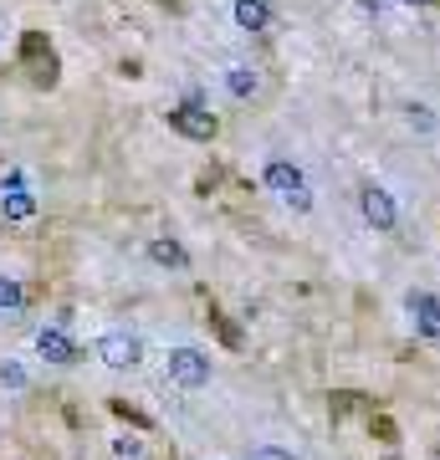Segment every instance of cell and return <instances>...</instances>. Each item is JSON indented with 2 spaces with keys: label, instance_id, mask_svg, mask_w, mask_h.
Listing matches in <instances>:
<instances>
[{
  "label": "cell",
  "instance_id": "obj_1",
  "mask_svg": "<svg viewBox=\"0 0 440 460\" xmlns=\"http://www.w3.org/2000/svg\"><path fill=\"white\" fill-rule=\"evenodd\" d=\"M21 72L31 77V87H57V51H51V41L41 31H26L21 36Z\"/></svg>",
  "mask_w": 440,
  "mask_h": 460
},
{
  "label": "cell",
  "instance_id": "obj_2",
  "mask_svg": "<svg viewBox=\"0 0 440 460\" xmlns=\"http://www.w3.org/2000/svg\"><path fill=\"white\" fill-rule=\"evenodd\" d=\"M266 190H277L287 205H297V210H312V190H308V180H302V169L297 164H287V159H266Z\"/></svg>",
  "mask_w": 440,
  "mask_h": 460
},
{
  "label": "cell",
  "instance_id": "obj_3",
  "mask_svg": "<svg viewBox=\"0 0 440 460\" xmlns=\"http://www.w3.org/2000/svg\"><path fill=\"white\" fill-rule=\"evenodd\" d=\"M164 374L175 378L180 389H205V384H211V358H205L200 348H169Z\"/></svg>",
  "mask_w": 440,
  "mask_h": 460
},
{
  "label": "cell",
  "instance_id": "obj_4",
  "mask_svg": "<svg viewBox=\"0 0 440 460\" xmlns=\"http://www.w3.org/2000/svg\"><path fill=\"white\" fill-rule=\"evenodd\" d=\"M169 128L184 133V138H195V144H211L220 123L211 118V108H200V102H180V108H169Z\"/></svg>",
  "mask_w": 440,
  "mask_h": 460
},
{
  "label": "cell",
  "instance_id": "obj_5",
  "mask_svg": "<svg viewBox=\"0 0 440 460\" xmlns=\"http://www.w3.org/2000/svg\"><path fill=\"white\" fill-rule=\"evenodd\" d=\"M359 210H364V220H369L374 230H394V226H400L394 195H390V190H379V184H364V190H359Z\"/></svg>",
  "mask_w": 440,
  "mask_h": 460
},
{
  "label": "cell",
  "instance_id": "obj_6",
  "mask_svg": "<svg viewBox=\"0 0 440 460\" xmlns=\"http://www.w3.org/2000/svg\"><path fill=\"white\" fill-rule=\"evenodd\" d=\"M409 323H415L420 338L436 343L440 338V296L436 292H409Z\"/></svg>",
  "mask_w": 440,
  "mask_h": 460
},
{
  "label": "cell",
  "instance_id": "obj_7",
  "mask_svg": "<svg viewBox=\"0 0 440 460\" xmlns=\"http://www.w3.org/2000/svg\"><path fill=\"white\" fill-rule=\"evenodd\" d=\"M98 358L108 363V368H139V338H129V332H108L98 343Z\"/></svg>",
  "mask_w": 440,
  "mask_h": 460
},
{
  "label": "cell",
  "instance_id": "obj_8",
  "mask_svg": "<svg viewBox=\"0 0 440 460\" xmlns=\"http://www.w3.org/2000/svg\"><path fill=\"white\" fill-rule=\"evenodd\" d=\"M328 414H333V420H348V414H379V410H374V399H369V394L333 389V394H328Z\"/></svg>",
  "mask_w": 440,
  "mask_h": 460
},
{
  "label": "cell",
  "instance_id": "obj_9",
  "mask_svg": "<svg viewBox=\"0 0 440 460\" xmlns=\"http://www.w3.org/2000/svg\"><path fill=\"white\" fill-rule=\"evenodd\" d=\"M236 21H241V31L261 36L272 26V5H266V0H236Z\"/></svg>",
  "mask_w": 440,
  "mask_h": 460
},
{
  "label": "cell",
  "instance_id": "obj_10",
  "mask_svg": "<svg viewBox=\"0 0 440 460\" xmlns=\"http://www.w3.org/2000/svg\"><path fill=\"white\" fill-rule=\"evenodd\" d=\"M226 87H230V98H256V93H261V72H256V66H230V72H226Z\"/></svg>",
  "mask_w": 440,
  "mask_h": 460
},
{
  "label": "cell",
  "instance_id": "obj_11",
  "mask_svg": "<svg viewBox=\"0 0 440 460\" xmlns=\"http://www.w3.org/2000/svg\"><path fill=\"white\" fill-rule=\"evenodd\" d=\"M36 348H41V358H51V363H72V358H77V348H72L67 332H41Z\"/></svg>",
  "mask_w": 440,
  "mask_h": 460
},
{
  "label": "cell",
  "instance_id": "obj_12",
  "mask_svg": "<svg viewBox=\"0 0 440 460\" xmlns=\"http://www.w3.org/2000/svg\"><path fill=\"white\" fill-rule=\"evenodd\" d=\"M148 256H154L159 266H175V271H184V266H190L184 246H175V241H154V246H148Z\"/></svg>",
  "mask_w": 440,
  "mask_h": 460
},
{
  "label": "cell",
  "instance_id": "obj_13",
  "mask_svg": "<svg viewBox=\"0 0 440 460\" xmlns=\"http://www.w3.org/2000/svg\"><path fill=\"white\" fill-rule=\"evenodd\" d=\"M0 210L11 215V220H31V215H36V199L26 195V190H11V195L0 199Z\"/></svg>",
  "mask_w": 440,
  "mask_h": 460
},
{
  "label": "cell",
  "instance_id": "obj_14",
  "mask_svg": "<svg viewBox=\"0 0 440 460\" xmlns=\"http://www.w3.org/2000/svg\"><path fill=\"white\" fill-rule=\"evenodd\" d=\"M211 323H215V332H220V343L226 348H241V332L230 328V317L220 313V307H211Z\"/></svg>",
  "mask_w": 440,
  "mask_h": 460
},
{
  "label": "cell",
  "instance_id": "obj_15",
  "mask_svg": "<svg viewBox=\"0 0 440 460\" xmlns=\"http://www.w3.org/2000/svg\"><path fill=\"white\" fill-rule=\"evenodd\" d=\"M21 302H26V292H21L16 281H5V277H0V307H21Z\"/></svg>",
  "mask_w": 440,
  "mask_h": 460
},
{
  "label": "cell",
  "instance_id": "obj_16",
  "mask_svg": "<svg viewBox=\"0 0 440 460\" xmlns=\"http://www.w3.org/2000/svg\"><path fill=\"white\" fill-rule=\"evenodd\" d=\"M369 429H374L379 440H390V445H394V420H384V414H369Z\"/></svg>",
  "mask_w": 440,
  "mask_h": 460
},
{
  "label": "cell",
  "instance_id": "obj_17",
  "mask_svg": "<svg viewBox=\"0 0 440 460\" xmlns=\"http://www.w3.org/2000/svg\"><path fill=\"white\" fill-rule=\"evenodd\" d=\"M246 460H292V456H287L282 445H256V450H251Z\"/></svg>",
  "mask_w": 440,
  "mask_h": 460
},
{
  "label": "cell",
  "instance_id": "obj_18",
  "mask_svg": "<svg viewBox=\"0 0 440 460\" xmlns=\"http://www.w3.org/2000/svg\"><path fill=\"white\" fill-rule=\"evenodd\" d=\"M364 11H384V0H359Z\"/></svg>",
  "mask_w": 440,
  "mask_h": 460
},
{
  "label": "cell",
  "instance_id": "obj_19",
  "mask_svg": "<svg viewBox=\"0 0 440 460\" xmlns=\"http://www.w3.org/2000/svg\"><path fill=\"white\" fill-rule=\"evenodd\" d=\"M415 5H436V0H415Z\"/></svg>",
  "mask_w": 440,
  "mask_h": 460
}]
</instances>
